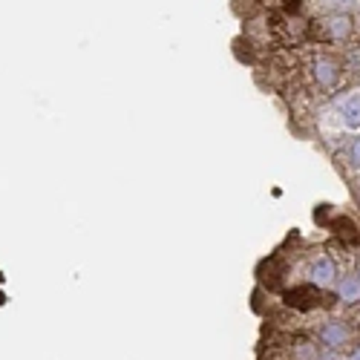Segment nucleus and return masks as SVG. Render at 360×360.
I'll return each mask as SVG.
<instances>
[{"label": "nucleus", "instance_id": "nucleus-1", "mask_svg": "<svg viewBox=\"0 0 360 360\" xmlns=\"http://www.w3.org/2000/svg\"><path fill=\"white\" fill-rule=\"evenodd\" d=\"M354 15L340 9V12H323L320 18L309 20V41L320 46H340L354 38Z\"/></svg>", "mask_w": 360, "mask_h": 360}, {"label": "nucleus", "instance_id": "nucleus-2", "mask_svg": "<svg viewBox=\"0 0 360 360\" xmlns=\"http://www.w3.org/2000/svg\"><path fill=\"white\" fill-rule=\"evenodd\" d=\"M306 70H309V81L320 93H335L346 78V58L338 52H328V49H317L309 58Z\"/></svg>", "mask_w": 360, "mask_h": 360}, {"label": "nucleus", "instance_id": "nucleus-3", "mask_svg": "<svg viewBox=\"0 0 360 360\" xmlns=\"http://www.w3.org/2000/svg\"><path fill=\"white\" fill-rule=\"evenodd\" d=\"M283 303H285L288 309H294V311H303V314H306V311H314V309L328 306L332 300L323 294L320 285L306 283V285H291V288H285V291H283Z\"/></svg>", "mask_w": 360, "mask_h": 360}, {"label": "nucleus", "instance_id": "nucleus-4", "mask_svg": "<svg viewBox=\"0 0 360 360\" xmlns=\"http://www.w3.org/2000/svg\"><path fill=\"white\" fill-rule=\"evenodd\" d=\"M317 338H320V343L328 349V352H340V349H346L349 343H352V338H354V328L346 323V320H326L323 326H320V332H317Z\"/></svg>", "mask_w": 360, "mask_h": 360}, {"label": "nucleus", "instance_id": "nucleus-5", "mask_svg": "<svg viewBox=\"0 0 360 360\" xmlns=\"http://www.w3.org/2000/svg\"><path fill=\"white\" fill-rule=\"evenodd\" d=\"M309 283L326 288V285H332L338 283V262L332 257H317L311 265H309Z\"/></svg>", "mask_w": 360, "mask_h": 360}, {"label": "nucleus", "instance_id": "nucleus-6", "mask_svg": "<svg viewBox=\"0 0 360 360\" xmlns=\"http://www.w3.org/2000/svg\"><path fill=\"white\" fill-rule=\"evenodd\" d=\"M338 300H343V303H360V277L357 274H346L338 280Z\"/></svg>", "mask_w": 360, "mask_h": 360}, {"label": "nucleus", "instance_id": "nucleus-7", "mask_svg": "<svg viewBox=\"0 0 360 360\" xmlns=\"http://www.w3.org/2000/svg\"><path fill=\"white\" fill-rule=\"evenodd\" d=\"M332 225H335V233H338V239L343 245H357L360 243V231L349 217H338Z\"/></svg>", "mask_w": 360, "mask_h": 360}, {"label": "nucleus", "instance_id": "nucleus-8", "mask_svg": "<svg viewBox=\"0 0 360 360\" xmlns=\"http://www.w3.org/2000/svg\"><path fill=\"white\" fill-rule=\"evenodd\" d=\"M340 115H343V124L357 130L360 127V93L349 96L343 104H340Z\"/></svg>", "mask_w": 360, "mask_h": 360}, {"label": "nucleus", "instance_id": "nucleus-9", "mask_svg": "<svg viewBox=\"0 0 360 360\" xmlns=\"http://www.w3.org/2000/svg\"><path fill=\"white\" fill-rule=\"evenodd\" d=\"M291 360H320V349L314 340H297L291 346Z\"/></svg>", "mask_w": 360, "mask_h": 360}, {"label": "nucleus", "instance_id": "nucleus-10", "mask_svg": "<svg viewBox=\"0 0 360 360\" xmlns=\"http://www.w3.org/2000/svg\"><path fill=\"white\" fill-rule=\"evenodd\" d=\"M349 162L354 165V167H360V133L352 139V144H349Z\"/></svg>", "mask_w": 360, "mask_h": 360}, {"label": "nucleus", "instance_id": "nucleus-11", "mask_svg": "<svg viewBox=\"0 0 360 360\" xmlns=\"http://www.w3.org/2000/svg\"><path fill=\"white\" fill-rule=\"evenodd\" d=\"M346 360H360V343H357V346L349 352V357H346Z\"/></svg>", "mask_w": 360, "mask_h": 360}, {"label": "nucleus", "instance_id": "nucleus-12", "mask_svg": "<svg viewBox=\"0 0 360 360\" xmlns=\"http://www.w3.org/2000/svg\"><path fill=\"white\" fill-rule=\"evenodd\" d=\"M257 4H259V6H280L283 0H257Z\"/></svg>", "mask_w": 360, "mask_h": 360}, {"label": "nucleus", "instance_id": "nucleus-13", "mask_svg": "<svg viewBox=\"0 0 360 360\" xmlns=\"http://www.w3.org/2000/svg\"><path fill=\"white\" fill-rule=\"evenodd\" d=\"M320 360H340L338 352H328V354H320Z\"/></svg>", "mask_w": 360, "mask_h": 360}, {"label": "nucleus", "instance_id": "nucleus-14", "mask_svg": "<svg viewBox=\"0 0 360 360\" xmlns=\"http://www.w3.org/2000/svg\"><path fill=\"white\" fill-rule=\"evenodd\" d=\"M357 277H360V268H357Z\"/></svg>", "mask_w": 360, "mask_h": 360}]
</instances>
